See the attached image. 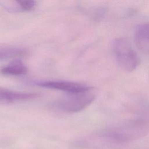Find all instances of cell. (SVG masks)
Wrapping results in <instances>:
<instances>
[{"label":"cell","mask_w":149,"mask_h":149,"mask_svg":"<svg viewBox=\"0 0 149 149\" xmlns=\"http://www.w3.org/2000/svg\"><path fill=\"white\" fill-rule=\"evenodd\" d=\"M70 94H72L55 101L52 104L53 107L64 112L75 113L85 109L96 97L93 88L84 92Z\"/></svg>","instance_id":"obj_1"},{"label":"cell","mask_w":149,"mask_h":149,"mask_svg":"<svg viewBox=\"0 0 149 149\" xmlns=\"http://www.w3.org/2000/svg\"><path fill=\"white\" fill-rule=\"evenodd\" d=\"M112 51L118 64L124 70L132 72L139 65V56L126 39H115L112 42Z\"/></svg>","instance_id":"obj_2"},{"label":"cell","mask_w":149,"mask_h":149,"mask_svg":"<svg viewBox=\"0 0 149 149\" xmlns=\"http://www.w3.org/2000/svg\"><path fill=\"white\" fill-rule=\"evenodd\" d=\"M36 84L41 87L61 90L69 93H79L93 88L83 83L66 81H40L36 82Z\"/></svg>","instance_id":"obj_3"},{"label":"cell","mask_w":149,"mask_h":149,"mask_svg":"<svg viewBox=\"0 0 149 149\" xmlns=\"http://www.w3.org/2000/svg\"><path fill=\"white\" fill-rule=\"evenodd\" d=\"M38 96L39 95L37 93H21L0 87V104L31 100Z\"/></svg>","instance_id":"obj_4"},{"label":"cell","mask_w":149,"mask_h":149,"mask_svg":"<svg viewBox=\"0 0 149 149\" xmlns=\"http://www.w3.org/2000/svg\"><path fill=\"white\" fill-rule=\"evenodd\" d=\"M134 40L141 49L149 51V23L141 24L136 27Z\"/></svg>","instance_id":"obj_5"},{"label":"cell","mask_w":149,"mask_h":149,"mask_svg":"<svg viewBox=\"0 0 149 149\" xmlns=\"http://www.w3.org/2000/svg\"><path fill=\"white\" fill-rule=\"evenodd\" d=\"M1 71L5 74L19 76L26 74L27 72V68L21 60L15 59L2 68Z\"/></svg>","instance_id":"obj_6"},{"label":"cell","mask_w":149,"mask_h":149,"mask_svg":"<svg viewBox=\"0 0 149 149\" xmlns=\"http://www.w3.org/2000/svg\"><path fill=\"white\" fill-rule=\"evenodd\" d=\"M26 51L12 46H0V60L8 59L25 55Z\"/></svg>","instance_id":"obj_7"},{"label":"cell","mask_w":149,"mask_h":149,"mask_svg":"<svg viewBox=\"0 0 149 149\" xmlns=\"http://www.w3.org/2000/svg\"><path fill=\"white\" fill-rule=\"evenodd\" d=\"M19 5L26 10L32 9L35 5L34 0H15Z\"/></svg>","instance_id":"obj_8"}]
</instances>
